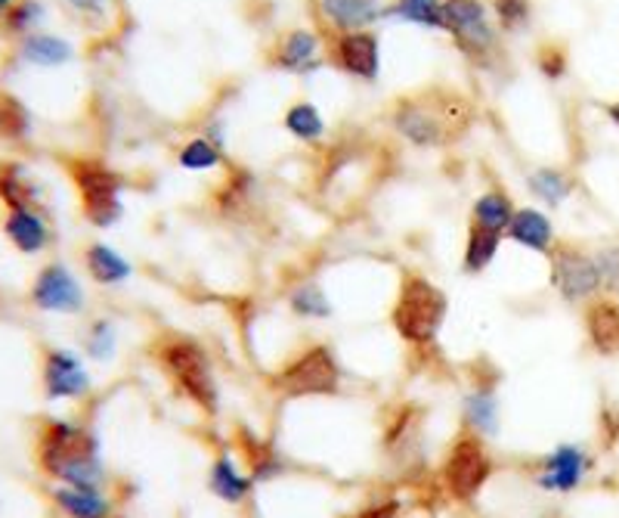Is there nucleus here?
<instances>
[{
	"label": "nucleus",
	"mask_w": 619,
	"mask_h": 518,
	"mask_svg": "<svg viewBox=\"0 0 619 518\" xmlns=\"http://www.w3.org/2000/svg\"><path fill=\"white\" fill-rule=\"evenodd\" d=\"M38 466L50 478L69 488H97L102 491L106 469L100 459V441L87 429L50 419L38 435Z\"/></svg>",
	"instance_id": "obj_1"
},
{
	"label": "nucleus",
	"mask_w": 619,
	"mask_h": 518,
	"mask_svg": "<svg viewBox=\"0 0 619 518\" xmlns=\"http://www.w3.org/2000/svg\"><path fill=\"white\" fill-rule=\"evenodd\" d=\"M471 125V106L459 94L431 90L421 97L400 100L394 109V127L409 144L443 146L456 140Z\"/></svg>",
	"instance_id": "obj_2"
},
{
	"label": "nucleus",
	"mask_w": 619,
	"mask_h": 518,
	"mask_svg": "<svg viewBox=\"0 0 619 518\" xmlns=\"http://www.w3.org/2000/svg\"><path fill=\"white\" fill-rule=\"evenodd\" d=\"M156 357H159L161 370L168 373V379L177 385V392L186 400H193L205 414H218V379H214V370H211V357H208V351L201 348L196 338L171 335V338L159 342Z\"/></svg>",
	"instance_id": "obj_3"
},
{
	"label": "nucleus",
	"mask_w": 619,
	"mask_h": 518,
	"mask_svg": "<svg viewBox=\"0 0 619 518\" xmlns=\"http://www.w3.org/2000/svg\"><path fill=\"white\" fill-rule=\"evenodd\" d=\"M446 311H449L446 292L440 289L437 283H431L428 276L409 273V276H403L391 320L403 342L431 345L446 323Z\"/></svg>",
	"instance_id": "obj_4"
},
{
	"label": "nucleus",
	"mask_w": 619,
	"mask_h": 518,
	"mask_svg": "<svg viewBox=\"0 0 619 518\" xmlns=\"http://www.w3.org/2000/svg\"><path fill=\"white\" fill-rule=\"evenodd\" d=\"M69 171H72L75 189H78L84 218L100 230L115 227L124 214V199H121L124 184L119 174L94 159H78V162H72Z\"/></svg>",
	"instance_id": "obj_5"
},
{
	"label": "nucleus",
	"mask_w": 619,
	"mask_h": 518,
	"mask_svg": "<svg viewBox=\"0 0 619 518\" xmlns=\"http://www.w3.org/2000/svg\"><path fill=\"white\" fill-rule=\"evenodd\" d=\"M273 388L285 397L335 394L341 388L338 357L329 345H310L307 351L292 357L280 373L273 375Z\"/></svg>",
	"instance_id": "obj_6"
},
{
	"label": "nucleus",
	"mask_w": 619,
	"mask_h": 518,
	"mask_svg": "<svg viewBox=\"0 0 619 518\" xmlns=\"http://www.w3.org/2000/svg\"><path fill=\"white\" fill-rule=\"evenodd\" d=\"M548 264H552V286L567 305L595 301L604 292L598 258L592 251L580 249L573 243H555V249L548 251Z\"/></svg>",
	"instance_id": "obj_7"
},
{
	"label": "nucleus",
	"mask_w": 619,
	"mask_h": 518,
	"mask_svg": "<svg viewBox=\"0 0 619 518\" xmlns=\"http://www.w3.org/2000/svg\"><path fill=\"white\" fill-rule=\"evenodd\" d=\"M443 28L456 38L468 60H486L496 47V28L483 0H443Z\"/></svg>",
	"instance_id": "obj_8"
},
{
	"label": "nucleus",
	"mask_w": 619,
	"mask_h": 518,
	"mask_svg": "<svg viewBox=\"0 0 619 518\" xmlns=\"http://www.w3.org/2000/svg\"><path fill=\"white\" fill-rule=\"evenodd\" d=\"M493 476V456L478 435H465L453 444L443 466V484L456 499H474Z\"/></svg>",
	"instance_id": "obj_9"
},
{
	"label": "nucleus",
	"mask_w": 619,
	"mask_h": 518,
	"mask_svg": "<svg viewBox=\"0 0 619 518\" xmlns=\"http://www.w3.org/2000/svg\"><path fill=\"white\" fill-rule=\"evenodd\" d=\"M32 305L44 313H78L84 308V289L72 270L53 261L44 264L28 292Z\"/></svg>",
	"instance_id": "obj_10"
},
{
	"label": "nucleus",
	"mask_w": 619,
	"mask_h": 518,
	"mask_svg": "<svg viewBox=\"0 0 619 518\" xmlns=\"http://www.w3.org/2000/svg\"><path fill=\"white\" fill-rule=\"evenodd\" d=\"M90 392V375L84 360L69 348H53L44 354V394L50 400H81Z\"/></svg>",
	"instance_id": "obj_11"
},
{
	"label": "nucleus",
	"mask_w": 619,
	"mask_h": 518,
	"mask_svg": "<svg viewBox=\"0 0 619 518\" xmlns=\"http://www.w3.org/2000/svg\"><path fill=\"white\" fill-rule=\"evenodd\" d=\"M592 469V456L585 454L577 444H560L555 454H548L542 459L540 476L536 484L542 491H555V494H570L577 491L585 476Z\"/></svg>",
	"instance_id": "obj_12"
},
{
	"label": "nucleus",
	"mask_w": 619,
	"mask_h": 518,
	"mask_svg": "<svg viewBox=\"0 0 619 518\" xmlns=\"http://www.w3.org/2000/svg\"><path fill=\"white\" fill-rule=\"evenodd\" d=\"M335 63L362 82H375L381 72V44L372 32H344L335 41Z\"/></svg>",
	"instance_id": "obj_13"
},
{
	"label": "nucleus",
	"mask_w": 619,
	"mask_h": 518,
	"mask_svg": "<svg viewBox=\"0 0 619 518\" xmlns=\"http://www.w3.org/2000/svg\"><path fill=\"white\" fill-rule=\"evenodd\" d=\"M3 236L22 255H40V251L50 246V239H53L50 224L40 214V208H7V214H3Z\"/></svg>",
	"instance_id": "obj_14"
},
{
	"label": "nucleus",
	"mask_w": 619,
	"mask_h": 518,
	"mask_svg": "<svg viewBox=\"0 0 619 518\" xmlns=\"http://www.w3.org/2000/svg\"><path fill=\"white\" fill-rule=\"evenodd\" d=\"M505 236L511 243L523 246V249L536 251V255H548V251L555 249V243H558L552 218L545 211H540V208H518Z\"/></svg>",
	"instance_id": "obj_15"
},
{
	"label": "nucleus",
	"mask_w": 619,
	"mask_h": 518,
	"mask_svg": "<svg viewBox=\"0 0 619 518\" xmlns=\"http://www.w3.org/2000/svg\"><path fill=\"white\" fill-rule=\"evenodd\" d=\"M53 503L65 518H115L119 509L97 488H69L62 484L53 491Z\"/></svg>",
	"instance_id": "obj_16"
},
{
	"label": "nucleus",
	"mask_w": 619,
	"mask_h": 518,
	"mask_svg": "<svg viewBox=\"0 0 619 518\" xmlns=\"http://www.w3.org/2000/svg\"><path fill=\"white\" fill-rule=\"evenodd\" d=\"M585 332L595 345L598 354H617L619 351V305L610 298H595L589 301L585 311Z\"/></svg>",
	"instance_id": "obj_17"
},
{
	"label": "nucleus",
	"mask_w": 619,
	"mask_h": 518,
	"mask_svg": "<svg viewBox=\"0 0 619 518\" xmlns=\"http://www.w3.org/2000/svg\"><path fill=\"white\" fill-rule=\"evenodd\" d=\"M84 268L90 273V280L100 286H121L134 276L131 261L106 243H90L84 249Z\"/></svg>",
	"instance_id": "obj_18"
},
{
	"label": "nucleus",
	"mask_w": 619,
	"mask_h": 518,
	"mask_svg": "<svg viewBox=\"0 0 619 518\" xmlns=\"http://www.w3.org/2000/svg\"><path fill=\"white\" fill-rule=\"evenodd\" d=\"M320 7L325 20L332 22L341 35L362 32L366 25H372L381 16L379 0H320Z\"/></svg>",
	"instance_id": "obj_19"
},
{
	"label": "nucleus",
	"mask_w": 619,
	"mask_h": 518,
	"mask_svg": "<svg viewBox=\"0 0 619 518\" xmlns=\"http://www.w3.org/2000/svg\"><path fill=\"white\" fill-rule=\"evenodd\" d=\"M317 60H320V38L313 32L295 28V32L282 35L280 47H276V65L288 72H304V69H313Z\"/></svg>",
	"instance_id": "obj_20"
},
{
	"label": "nucleus",
	"mask_w": 619,
	"mask_h": 518,
	"mask_svg": "<svg viewBox=\"0 0 619 518\" xmlns=\"http://www.w3.org/2000/svg\"><path fill=\"white\" fill-rule=\"evenodd\" d=\"M515 211L518 206L511 202V196L508 193H502V189H490V193H483L474 208H471V224H478L483 230H493V233H508L511 227V218H515Z\"/></svg>",
	"instance_id": "obj_21"
},
{
	"label": "nucleus",
	"mask_w": 619,
	"mask_h": 518,
	"mask_svg": "<svg viewBox=\"0 0 619 518\" xmlns=\"http://www.w3.org/2000/svg\"><path fill=\"white\" fill-rule=\"evenodd\" d=\"M251 476H242L239 466L230 459V456H218L214 466H211V476H208V488L211 494L220 497L223 503H242V499L251 494Z\"/></svg>",
	"instance_id": "obj_22"
},
{
	"label": "nucleus",
	"mask_w": 619,
	"mask_h": 518,
	"mask_svg": "<svg viewBox=\"0 0 619 518\" xmlns=\"http://www.w3.org/2000/svg\"><path fill=\"white\" fill-rule=\"evenodd\" d=\"M20 57L32 65H65L75 57V47L65 41V38H57V35L32 32V35L22 38Z\"/></svg>",
	"instance_id": "obj_23"
},
{
	"label": "nucleus",
	"mask_w": 619,
	"mask_h": 518,
	"mask_svg": "<svg viewBox=\"0 0 619 518\" xmlns=\"http://www.w3.org/2000/svg\"><path fill=\"white\" fill-rule=\"evenodd\" d=\"M502 233H493V230H483L478 224H471L468 227V239H465V273H483V270L490 268L493 261H496V255H499V246H502Z\"/></svg>",
	"instance_id": "obj_24"
},
{
	"label": "nucleus",
	"mask_w": 619,
	"mask_h": 518,
	"mask_svg": "<svg viewBox=\"0 0 619 518\" xmlns=\"http://www.w3.org/2000/svg\"><path fill=\"white\" fill-rule=\"evenodd\" d=\"M242 451H245L248 462H251V481H255V484L273 481V478H280L282 472H285L282 456L276 454L270 444H263V441H258L255 435H248V432H242Z\"/></svg>",
	"instance_id": "obj_25"
},
{
	"label": "nucleus",
	"mask_w": 619,
	"mask_h": 518,
	"mask_svg": "<svg viewBox=\"0 0 619 518\" xmlns=\"http://www.w3.org/2000/svg\"><path fill=\"white\" fill-rule=\"evenodd\" d=\"M465 419L471 425L474 435H493L496 432V422H499V404H496V394L478 388V392L468 394L465 400Z\"/></svg>",
	"instance_id": "obj_26"
},
{
	"label": "nucleus",
	"mask_w": 619,
	"mask_h": 518,
	"mask_svg": "<svg viewBox=\"0 0 619 518\" xmlns=\"http://www.w3.org/2000/svg\"><path fill=\"white\" fill-rule=\"evenodd\" d=\"M530 189H533L548 208H558L570 199L573 181H570L560 168H540V171L530 174Z\"/></svg>",
	"instance_id": "obj_27"
},
{
	"label": "nucleus",
	"mask_w": 619,
	"mask_h": 518,
	"mask_svg": "<svg viewBox=\"0 0 619 518\" xmlns=\"http://www.w3.org/2000/svg\"><path fill=\"white\" fill-rule=\"evenodd\" d=\"M0 199L7 208H40V193L20 168L0 171Z\"/></svg>",
	"instance_id": "obj_28"
},
{
	"label": "nucleus",
	"mask_w": 619,
	"mask_h": 518,
	"mask_svg": "<svg viewBox=\"0 0 619 518\" xmlns=\"http://www.w3.org/2000/svg\"><path fill=\"white\" fill-rule=\"evenodd\" d=\"M285 127L292 137H298L304 144H317L325 134V122H322L320 109L313 103H295L285 112Z\"/></svg>",
	"instance_id": "obj_29"
},
{
	"label": "nucleus",
	"mask_w": 619,
	"mask_h": 518,
	"mask_svg": "<svg viewBox=\"0 0 619 518\" xmlns=\"http://www.w3.org/2000/svg\"><path fill=\"white\" fill-rule=\"evenodd\" d=\"M387 13L424 28H443V0H394Z\"/></svg>",
	"instance_id": "obj_30"
},
{
	"label": "nucleus",
	"mask_w": 619,
	"mask_h": 518,
	"mask_svg": "<svg viewBox=\"0 0 619 518\" xmlns=\"http://www.w3.org/2000/svg\"><path fill=\"white\" fill-rule=\"evenodd\" d=\"M292 311L298 317L325 320V317H332V301H329V295H325L320 283H304V286L292 292Z\"/></svg>",
	"instance_id": "obj_31"
},
{
	"label": "nucleus",
	"mask_w": 619,
	"mask_h": 518,
	"mask_svg": "<svg viewBox=\"0 0 619 518\" xmlns=\"http://www.w3.org/2000/svg\"><path fill=\"white\" fill-rule=\"evenodd\" d=\"M223 162V152L214 140L208 137H196L181 149V165L189 168V171H211Z\"/></svg>",
	"instance_id": "obj_32"
},
{
	"label": "nucleus",
	"mask_w": 619,
	"mask_h": 518,
	"mask_svg": "<svg viewBox=\"0 0 619 518\" xmlns=\"http://www.w3.org/2000/svg\"><path fill=\"white\" fill-rule=\"evenodd\" d=\"M40 16H44L40 0H13V7L3 13V28L25 38V35H32V28L38 25Z\"/></svg>",
	"instance_id": "obj_33"
},
{
	"label": "nucleus",
	"mask_w": 619,
	"mask_h": 518,
	"mask_svg": "<svg viewBox=\"0 0 619 518\" xmlns=\"http://www.w3.org/2000/svg\"><path fill=\"white\" fill-rule=\"evenodd\" d=\"M87 354L94 360H109L115 354V326L109 320H97L87 332Z\"/></svg>",
	"instance_id": "obj_34"
},
{
	"label": "nucleus",
	"mask_w": 619,
	"mask_h": 518,
	"mask_svg": "<svg viewBox=\"0 0 619 518\" xmlns=\"http://www.w3.org/2000/svg\"><path fill=\"white\" fill-rule=\"evenodd\" d=\"M493 10L499 16L502 28H508V32L530 22V0H493Z\"/></svg>",
	"instance_id": "obj_35"
},
{
	"label": "nucleus",
	"mask_w": 619,
	"mask_h": 518,
	"mask_svg": "<svg viewBox=\"0 0 619 518\" xmlns=\"http://www.w3.org/2000/svg\"><path fill=\"white\" fill-rule=\"evenodd\" d=\"M595 258H598V270H601V283H604V292L619 289V246L601 249Z\"/></svg>",
	"instance_id": "obj_36"
},
{
	"label": "nucleus",
	"mask_w": 619,
	"mask_h": 518,
	"mask_svg": "<svg viewBox=\"0 0 619 518\" xmlns=\"http://www.w3.org/2000/svg\"><path fill=\"white\" fill-rule=\"evenodd\" d=\"M22 127H25V115L20 106H0V134H22Z\"/></svg>",
	"instance_id": "obj_37"
},
{
	"label": "nucleus",
	"mask_w": 619,
	"mask_h": 518,
	"mask_svg": "<svg viewBox=\"0 0 619 518\" xmlns=\"http://www.w3.org/2000/svg\"><path fill=\"white\" fill-rule=\"evenodd\" d=\"M542 72L552 75V78H560V75H564V53L545 47V50H542Z\"/></svg>",
	"instance_id": "obj_38"
},
{
	"label": "nucleus",
	"mask_w": 619,
	"mask_h": 518,
	"mask_svg": "<svg viewBox=\"0 0 619 518\" xmlns=\"http://www.w3.org/2000/svg\"><path fill=\"white\" fill-rule=\"evenodd\" d=\"M400 516V503H379V506H369V509H362L357 516L350 518H397Z\"/></svg>",
	"instance_id": "obj_39"
},
{
	"label": "nucleus",
	"mask_w": 619,
	"mask_h": 518,
	"mask_svg": "<svg viewBox=\"0 0 619 518\" xmlns=\"http://www.w3.org/2000/svg\"><path fill=\"white\" fill-rule=\"evenodd\" d=\"M65 3H69L72 10H78V13H100L106 0H65Z\"/></svg>",
	"instance_id": "obj_40"
},
{
	"label": "nucleus",
	"mask_w": 619,
	"mask_h": 518,
	"mask_svg": "<svg viewBox=\"0 0 619 518\" xmlns=\"http://www.w3.org/2000/svg\"><path fill=\"white\" fill-rule=\"evenodd\" d=\"M607 115H610V119H614V122H617V127H619V103L607 106Z\"/></svg>",
	"instance_id": "obj_41"
},
{
	"label": "nucleus",
	"mask_w": 619,
	"mask_h": 518,
	"mask_svg": "<svg viewBox=\"0 0 619 518\" xmlns=\"http://www.w3.org/2000/svg\"><path fill=\"white\" fill-rule=\"evenodd\" d=\"M10 7H13V0H0V16H3V13H7Z\"/></svg>",
	"instance_id": "obj_42"
}]
</instances>
